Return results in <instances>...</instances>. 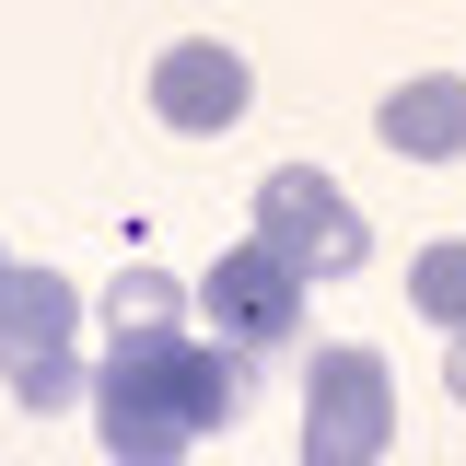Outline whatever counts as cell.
<instances>
[{"instance_id": "obj_11", "label": "cell", "mask_w": 466, "mask_h": 466, "mask_svg": "<svg viewBox=\"0 0 466 466\" xmlns=\"http://www.w3.org/2000/svg\"><path fill=\"white\" fill-rule=\"evenodd\" d=\"M443 397L466 408V327H443Z\"/></svg>"}, {"instance_id": "obj_7", "label": "cell", "mask_w": 466, "mask_h": 466, "mask_svg": "<svg viewBox=\"0 0 466 466\" xmlns=\"http://www.w3.org/2000/svg\"><path fill=\"white\" fill-rule=\"evenodd\" d=\"M82 339V280H58V268H12L0 280V373H24V361H47V350Z\"/></svg>"}, {"instance_id": "obj_6", "label": "cell", "mask_w": 466, "mask_h": 466, "mask_svg": "<svg viewBox=\"0 0 466 466\" xmlns=\"http://www.w3.org/2000/svg\"><path fill=\"white\" fill-rule=\"evenodd\" d=\"M373 140L397 164H466V70H420L373 106Z\"/></svg>"}, {"instance_id": "obj_9", "label": "cell", "mask_w": 466, "mask_h": 466, "mask_svg": "<svg viewBox=\"0 0 466 466\" xmlns=\"http://www.w3.org/2000/svg\"><path fill=\"white\" fill-rule=\"evenodd\" d=\"M408 303H420L431 327H466V233H443V245L408 257Z\"/></svg>"}, {"instance_id": "obj_2", "label": "cell", "mask_w": 466, "mask_h": 466, "mask_svg": "<svg viewBox=\"0 0 466 466\" xmlns=\"http://www.w3.org/2000/svg\"><path fill=\"white\" fill-rule=\"evenodd\" d=\"M385 443H397V361L327 339L303 361V466H385Z\"/></svg>"}, {"instance_id": "obj_3", "label": "cell", "mask_w": 466, "mask_h": 466, "mask_svg": "<svg viewBox=\"0 0 466 466\" xmlns=\"http://www.w3.org/2000/svg\"><path fill=\"white\" fill-rule=\"evenodd\" d=\"M303 291H315V280L291 268L280 245H268V233H245L233 257L198 268V327H210L222 350H245V361H268V350L303 339Z\"/></svg>"}, {"instance_id": "obj_4", "label": "cell", "mask_w": 466, "mask_h": 466, "mask_svg": "<svg viewBox=\"0 0 466 466\" xmlns=\"http://www.w3.org/2000/svg\"><path fill=\"white\" fill-rule=\"evenodd\" d=\"M257 233L280 245L303 280H350L361 257H373V233H361V210H350L339 187L315 164H280V175H257Z\"/></svg>"}, {"instance_id": "obj_12", "label": "cell", "mask_w": 466, "mask_h": 466, "mask_svg": "<svg viewBox=\"0 0 466 466\" xmlns=\"http://www.w3.org/2000/svg\"><path fill=\"white\" fill-rule=\"evenodd\" d=\"M0 280H12V257H0Z\"/></svg>"}, {"instance_id": "obj_1", "label": "cell", "mask_w": 466, "mask_h": 466, "mask_svg": "<svg viewBox=\"0 0 466 466\" xmlns=\"http://www.w3.org/2000/svg\"><path fill=\"white\" fill-rule=\"evenodd\" d=\"M82 408H94V431H106V466H175L187 443L233 431V408H245V350H222L210 327L106 339Z\"/></svg>"}, {"instance_id": "obj_5", "label": "cell", "mask_w": 466, "mask_h": 466, "mask_svg": "<svg viewBox=\"0 0 466 466\" xmlns=\"http://www.w3.org/2000/svg\"><path fill=\"white\" fill-rule=\"evenodd\" d=\"M245 106H257V70L222 35H175L152 58V116H164L175 140H222V128H245Z\"/></svg>"}, {"instance_id": "obj_10", "label": "cell", "mask_w": 466, "mask_h": 466, "mask_svg": "<svg viewBox=\"0 0 466 466\" xmlns=\"http://www.w3.org/2000/svg\"><path fill=\"white\" fill-rule=\"evenodd\" d=\"M0 385H12V408H35V420H47V408H82V397H94L82 350H47V361H24V373H0Z\"/></svg>"}, {"instance_id": "obj_8", "label": "cell", "mask_w": 466, "mask_h": 466, "mask_svg": "<svg viewBox=\"0 0 466 466\" xmlns=\"http://www.w3.org/2000/svg\"><path fill=\"white\" fill-rule=\"evenodd\" d=\"M152 327H198V280H175V268H116L106 280V339H152Z\"/></svg>"}]
</instances>
